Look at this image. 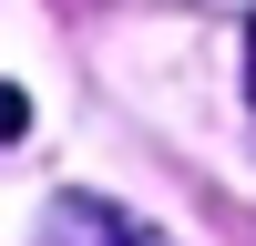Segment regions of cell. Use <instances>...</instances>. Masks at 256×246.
<instances>
[{
    "mask_svg": "<svg viewBox=\"0 0 256 246\" xmlns=\"http://www.w3.org/2000/svg\"><path fill=\"white\" fill-rule=\"evenodd\" d=\"M41 246H164V236L134 226L123 205H102V195H62L52 216H41Z\"/></svg>",
    "mask_w": 256,
    "mask_h": 246,
    "instance_id": "1",
    "label": "cell"
},
{
    "mask_svg": "<svg viewBox=\"0 0 256 246\" xmlns=\"http://www.w3.org/2000/svg\"><path fill=\"white\" fill-rule=\"evenodd\" d=\"M20 123H31V102H20V92H10V82H0V144H10V134H20Z\"/></svg>",
    "mask_w": 256,
    "mask_h": 246,
    "instance_id": "2",
    "label": "cell"
},
{
    "mask_svg": "<svg viewBox=\"0 0 256 246\" xmlns=\"http://www.w3.org/2000/svg\"><path fill=\"white\" fill-rule=\"evenodd\" d=\"M246 92H256V41H246Z\"/></svg>",
    "mask_w": 256,
    "mask_h": 246,
    "instance_id": "3",
    "label": "cell"
}]
</instances>
